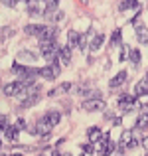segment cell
<instances>
[{
    "label": "cell",
    "instance_id": "6da1fadb",
    "mask_svg": "<svg viewBox=\"0 0 148 156\" xmlns=\"http://www.w3.org/2000/svg\"><path fill=\"white\" fill-rule=\"evenodd\" d=\"M59 73H61V63H59V61H55V63H51V65L40 67L38 75H40V77H44V79H48V81H53L57 75H59Z\"/></svg>",
    "mask_w": 148,
    "mask_h": 156
},
{
    "label": "cell",
    "instance_id": "7a4b0ae2",
    "mask_svg": "<svg viewBox=\"0 0 148 156\" xmlns=\"http://www.w3.org/2000/svg\"><path fill=\"white\" fill-rule=\"evenodd\" d=\"M26 85L22 83V81H12V83H6L2 87V93L6 97H14V95H24L26 93Z\"/></svg>",
    "mask_w": 148,
    "mask_h": 156
},
{
    "label": "cell",
    "instance_id": "3957f363",
    "mask_svg": "<svg viewBox=\"0 0 148 156\" xmlns=\"http://www.w3.org/2000/svg\"><path fill=\"white\" fill-rule=\"evenodd\" d=\"M36 61H38V55H36L34 51H28V50H22V51H18V55H16V63H20V65H34Z\"/></svg>",
    "mask_w": 148,
    "mask_h": 156
},
{
    "label": "cell",
    "instance_id": "277c9868",
    "mask_svg": "<svg viewBox=\"0 0 148 156\" xmlns=\"http://www.w3.org/2000/svg\"><path fill=\"white\" fill-rule=\"evenodd\" d=\"M57 36H59V28H57V26H46V30L42 32V36H40V44L55 42Z\"/></svg>",
    "mask_w": 148,
    "mask_h": 156
},
{
    "label": "cell",
    "instance_id": "5b68a950",
    "mask_svg": "<svg viewBox=\"0 0 148 156\" xmlns=\"http://www.w3.org/2000/svg\"><path fill=\"white\" fill-rule=\"evenodd\" d=\"M81 109H85L87 113H97V111H105V101L103 99H87L81 103Z\"/></svg>",
    "mask_w": 148,
    "mask_h": 156
},
{
    "label": "cell",
    "instance_id": "8992f818",
    "mask_svg": "<svg viewBox=\"0 0 148 156\" xmlns=\"http://www.w3.org/2000/svg\"><path fill=\"white\" fill-rule=\"evenodd\" d=\"M57 61H59L61 65H69L71 63V48L69 46H61L59 53H57Z\"/></svg>",
    "mask_w": 148,
    "mask_h": 156
},
{
    "label": "cell",
    "instance_id": "52a82bcc",
    "mask_svg": "<svg viewBox=\"0 0 148 156\" xmlns=\"http://www.w3.org/2000/svg\"><path fill=\"white\" fill-rule=\"evenodd\" d=\"M40 101V93H28L26 97H24L22 101H20V105H18V109H28V107H32V105H36Z\"/></svg>",
    "mask_w": 148,
    "mask_h": 156
},
{
    "label": "cell",
    "instance_id": "ba28073f",
    "mask_svg": "<svg viewBox=\"0 0 148 156\" xmlns=\"http://www.w3.org/2000/svg\"><path fill=\"white\" fill-rule=\"evenodd\" d=\"M36 126H38V134H40V136H44V138H48V136H49V133H51V125L48 122V119H46V117L40 119V121L36 122Z\"/></svg>",
    "mask_w": 148,
    "mask_h": 156
},
{
    "label": "cell",
    "instance_id": "9c48e42d",
    "mask_svg": "<svg viewBox=\"0 0 148 156\" xmlns=\"http://www.w3.org/2000/svg\"><path fill=\"white\" fill-rule=\"evenodd\" d=\"M57 10H59V4H57V2H48L46 8H44V12H42V16H44L46 20H49V22H51L53 16L57 14Z\"/></svg>",
    "mask_w": 148,
    "mask_h": 156
},
{
    "label": "cell",
    "instance_id": "30bf717a",
    "mask_svg": "<svg viewBox=\"0 0 148 156\" xmlns=\"http://www.w3.org/2000/svg\"><path fill=\"white\" fill-rule=\"evenodd\" d=\"M126 77H129V73H126V71H118L117 75H115L113 79L109 81V87H111V89H117V87H121V85L126 81Z\"/></svg>",
    "mask_w": 148,
    "mask_h": 156
},
{
    "label": "cell",
    "instance_id": "8fae6325",
    "mask_svg": "<svg viewBox=\"0 0 148 156\" xmlns=\"http://www.w3.org/2000/svg\"><path fill=\"white\" fill-rule=\"evenodd\" d=\"M44 30H46V26H42V24H28V26L24 28V32H26L28 36H36V38H40Z\"/></svg>",
    "mask_w": 148,
    "mask_h": 156
},
{
    "label": "cell",
    "instance_id": "7c38bea8",
    "mask_svg": "<svg viewBox=\"0 0 148 156\" xmlns=\"http://www.w3.org/2000/svg\"><path fill=\"white\" fill-rule=\"evenodd\" d=\"M144 95H148V79L144 77V79H140L136 83V87H134V97H144Z\"/></svg>",
    "mask_w": 148,
    "mask_h": 156
},
{
    "label": "cell",
    "instance_id": "4fadbf2b",
    "mask_svg": "<svg viewBox=\"0 0 148 156\" xmlns=\"http://www.w3.org/2000/svg\"><path fill=\"white\" fill-rule=\"evenodd\" d=\"M87 136H89V142H91V144H97V142H101L103 133H101L99 126H91V129L87 130Z\"/></svg>",
    "mask_w": 148,
    "mask_h": 156
},
{
    "label": "cell",
    "instance_id": "5bb4252c",
    "mask_svg": "<svg viewBox=\"0 0 148 156\" xmlns=\"http://www.w3.org/2000/svg\"><path fill=\"white\" fill-rule=\"evenodd\" d=\"M103 42H105V36H103V34L93 36L91 44H89V50H91V51H99V50L103 48Z\"/></svg>",
    "mask_w": 148,
    "mask_h": 156
},
{
    "label": "cell",
    "instance_id": "9a60e30c",
    "mask_svg": "<svg viewBox=\"0 0 148 156\" xmlns=\"http://www.w3.org/2000/svg\"><path fill=\"white\" fill-rule=\"evenodd\" d=\"M79 40H81L79 32H77V30H69V34H67V42H69V48H77V46H79Z\"/></svg>",
    "mask_w": 148,
    "mask_h": 156
},
{
    "label": "cell",
    "instance_id": "2e32d148",
    "mask_svg": "<svg viewBox=\"0 0 148 156\" xmlns=\"http://www.w3.org/2000/svg\"><path fill=\"white\" fill-rule=\"evenodd\" d=\"M44 117L48 119V122L51 126H55V125H59V121H61V115L57 113V111H49V113H46L44 115Z\"/></svg>",
    "mask_w": 148,
    "mask_h": 156
},
{
    "label": "cell",
    "instance_id": "e0dca14e",
    "mask_svg": "<svg viewBox=\"0 0 148 156\" xmlns=\"http://www.w3.org/2000/svg\"><path fill=\"white\" fill-rule=\"evenodd\" d=\"M136 40L140 44H148V30L144 26H136Z\"/></svg>",
    "mask_w": 148,
    "mask_h": 156
},
{
    "label": "cell",
    "instance_id": "ac0fdd59",
    "mask_svg": "<svg viewBox=\"0 0 148 156\" xmlns=\"http://www.w3.org/2000/svg\"><path fill=\"white\" fill-rule=\"evenodd\" d=\"M18 134H20V130L16 129L14 125H10L6 130H4V136H6L8 140H18Z\"/></svg>",
    "mask_w": 148,
    "mask_h": 156
},
{
    "label": "cell",
    "instance_id": "d6986e66",
    "mask_svg": "<svg viewBox=\"0 0 148 156\" xmlns=\"http://www.w3.org/2000/svg\"><path fill=\"white\" fill-rule=\"evenodd\" d=\"M69 89H71V83H67V81H65V83H61L59 87L51 89V91H49V97H55V95H59V93H67Z\"/></svg>",
    "mask_w": 148,
    "mask_h": 156
},
{
    "label": "cell",
    "instance_id": "ffe728a7",
    "mask_svg": "<svg viewBox=\"0 0 148 156\" xmlns=\"http://www.w3.org/2000/svg\"><path fill=\"white\" fill-rule=\"evenodd\" d=\"M111 46H117V48L122 46V32L121 30L113 32V36H111Z\"/></svg>",
    "mask_w": 148,
    "mask_h": 156
},
{
    "label": "cell",
    "instance_id": "44dd1931",
    "mask_svg": "<svg viewBox=\"0 0 148 156\" xmlns=\"http://www.w3.org/2000/svg\"><path fill=\"white\" fill-rule=\"evenodd\" d=\"M129 59L132 61L134 67H138V63H140V51L134 48V50H129Z\"/></svg>",
    "mask_w": 148,
    "mask_h": 156
},
{
    "label": "cell",
    "instance_id": "7402d4cb",
    "mask_svg": "<svg viewBox=\"0 0 148 156\" xmlns=\"http://www.w3.org/2000/svg\"><path fill=\"white\" fill-rule=\"evenodd\" d=\"M140 4L138 2H134V0H125V2H121L118 4V10L121 12H125V10H129V8H138Z\"/></svg>",
    "mask_w": 148,
    "mask_h": 156
},
{
    "label": "cell",
    "instance_id": "603a6c76",
    "mask_svg": "<svg viewBox=\"0 0 148 156\" xmlns=\"http://www.w3.org/2000/svg\"><path fill=\"white\" fill-rule=\"evenodd\" d=\"M26 6H28V14H30V16L42 14V12H40V4L38 2H26Z\"/></svg>",
    "mask_w": 148,
    "mask_h": 156
},
{
    "label": "cell",
    "instance_id": "cb8c5ba5",
    "mask_svg": "<svg viewBox=\"0 0 148 156\" xmlns=\"http://www.w3.org/2000/svg\"><path fill=\"white\" fill-rule=\"evenodd\" d=\"M89 36H91V32H87V34H83V36H81V40H79V46H77L81 51H85V50H87V38H89Z\"/></svg>",
    "mask_w": 148,
    "mask_h": 156
},
{
    "label": "cell",
    "instance_id": "d4e9b609",
    "mask_svg": "<svg viewBox=\"0 0 148 156\" xmlns=\"http://www.w3.org/2000/svg\"><path fill=\"white\" fill-rule=\"evenodd\" d=\"M148 126V115H140V119L136 121V129H146Z\"/></svg>",
    "mask_w": 148,
    "mask_h": 156
},
{
    "label": "cell",
    "instance_id": "484cf974",
    "mask_svg": "<svg viewBox=\"0 0 148 156\" xmlns=\"http://www.w3.org/2000/svg\"><path fill=\"white\" fill-rule=\"evenodd\" d=\"M132 140V133H130V130H125V133H122V136H121V144H129V142Z\"/></svg>",
    "mask_w": 148,
    "mask_h": 156
},
{
    "label": "cell",
    "instance_id": "4316f807",
    "mask_svg": "<svg viewBox=\"0 0 148 156\" xmlns=\"http://www.w3.org/2000/svg\"><path fill=\"white\" fill-rule=\"evenodd\" d=\"M81 150H83V152H87V154H93V152H95V144L87 142V144H83V146H81Z\"/></svg>",
    "mask_w": 148,
    "mask_h": 156
},
{
    "label": "cell",
    "instance_id": "83f0119b",
    "mask_svg": "<svg viewBox=\"0 0 148 156\" xmlns=\"http://www.w3.org/2000/svg\"><path fill=\"white\" fill-rule=\"evenodd\" d=\"M8 122V119H6V115H0V130H6L10 125H6Z\"/></svg>",
    "mask_w": 148,
    "mask_h": 156
},
{
    "label": "cell",
    "instance_id": "f1b7e54d",
    "mask_svg": "<svg viewBox=\"0 0 148 156\" xmlns=\"http://www.w3.org/2000/svg\"><path fill=\"white\" fill-rule=\"evenodd\" d=\"M14 126L18 130H26V121H24V119H18V121L14 122Z\"/></svg>",
    "mask_w": 148,
    "mask_h": 156
},
{
    "label": "cell",
    "instance_id": "f546056e",
    "mask_svg": "<svg viewBox=\"0 0 148 156\" xmlns=\"http://www.w3.org/2000/svg\"><path fill=\"white\" fill-rule=\"evenodd\" d=\"M63 18H65V12H63V10H57V14L53 16V20H51V22H61Z\"/></svg>",
    "mask_w": 148,
    "mask_h": 156
},
{
    "label": "cell",
    "instance_id": "4dcf8cb0",
    "mask_svg": "<svg viewBox=\"0 0 148 156\" xmlns=\"http://www.w3.org/2000/svg\"><path fill=\"white\" fill-rule=\"evenodd\" d=\"M136 146H140V140H136V138H132V140L126 144V150H132V148H136Z\"/></svg>",
    "mask_w": 148,
    "mask_h": 156
},
{
    "label": "cell",
    "instance_id": "1f68e13d",
    "mask_svg": "<svg viewBox=\"0 0 148 156\" xmlns=\"http://www.w3.org/2000/svg\"><path fill=\"white\" fill-rule=\"evenodd\" d=\"M26 133L28 134H38V126H36V125H28L26 126Z\"/></svg>",
    "mask_w": 148,
    "mask_h": 156
},
{
    "label": "cell",
    "instance_id": "d6a6232c",
    "mask_svg": "<svg viewBox=\"0 0 148 156\" xmlns=\"http://www.w3.org/2000/svg\"><path fill=\"white\" fill-rule=\"evenodd\" d=\"M140 113H142V115H148V101L140 105Z\"/></svg>",
    "mask_w": 148,
    "mask_h": 156
},
{
    "label": "cell",
    "instance_id": "836d02e7",
    "mask_svg": "<svg viewBox=\"0 0 148 156\" xmlns=\"http://www.w3.org/2000/svg\"><path fill=\"white\" fill-rule=\"evenodd\" d=\"M140 146H142L144 150H148V136H144V138L140 140Z\"/></svg>",
    "mask_w": 148,
    "mask_h": 156
},
{
    "label": "cell",
    "instance_id": "e575fe53",
    "mask_svg": "<svg viewBox=\"0 0 148 156\" xmlns=\"http://www.w3.org/2000/svg\"><path fill=\"white\" fill-rule=\"evenodd\" d=\"M121 122H122V119H121V117H115V119H113V126H118Z\"/></svg>",
    "mask_w": 148,
    "mask_h": 156
},
{
    "label": "cell",
    "instance_id": "d590c367",
    "mask_svg": "<svg viewBox=\"0 0 148 156\" xmlns=\"http://www.w3.org/2000/svg\"><path fill=\"white\" fill-rule=\"evenodd\" d=\"M2 4H4L6 8H14V6H16V2H8V0H6V2H2Z\"/></svg>",
    "mask_w": 148,
    "mask_h": 156
},
{
    "label": "cell",
    "instance_id": "8d00e7d4",
    "mask_svg": "<svg viewBox=\"0 0 148 156\" xmlns=\"http://www.w3.org/2000/svg\"><path fill=\"white\" fill-rule=\"evenodd\" d=\"M105 119H111V121H113L115 117H113V113H111V111H107V113H105Z\"/></svg>",
    "mask_w": 148,
    "mask_h": 156
},
{
    "label": "cell",
    "instance_id": "74e56055",
    "mask_svg": "<svg viewBox=\"0 0 148 156\" xmlns=\"http://www.w3.org/2000/svg\"><path fill=\"white\" fill-rule=\"evenodd\" d=\"M10 156H22V154H20V152H18V154H16V152H14V154H10Z\"/></svg>",
    "mask_w": 148,
    "mask_h": 156
},
{
    "label": "cell",
    "instance_id": "f35d334b",
    "mask_svg": "<svg viewBox=\"0 0 148 156\" xmlns=\"http://www.w3.org/2000/svg\"><path fill=\"white\" fill-rule=\"evenodd\" d=\"M0 150H2V138H0Z\"/></svg>",
    "mask_w": 148,
    "mask_h": 156
},
{
    "label": "cell",
    "instance_id": "ab89813d",
    "mask_svg": "<svg viewBox=\"0 0 148 156\" xmlns=\"http://www.w3.org/2000/svg\"><path fill=\"white\" fill-rule=\"evenodd\" d=\"M61 156H71V154H67V152H65V154H61Z\"/></svg>",
    "mask_w": 148,
    "mask_h": 156
},
{
    "label": "cell",
    "instance_id": "60d3db41",
    "mask_svg": "<svg viewBox=\"0 0 148 156\" xmlns=\"http://www.w3.org/2000/svg\"><path fill=\"white\" fill-rule=\"evenodd\" d=\"M115 156H122V154H118V152H117V154H115Z\"/></svg>",
    "mask_w": 148,
    "mask_h": 156
},
{
    "label": "cell",
    "instance_id": "b9f144b4",
    "mask_svg": "<svg viewBox=\"0 0 148 156\" xmlns=\"http://www.w3.org/2000/svg\"><path fill=\"white\" fill-rule=\"evenodd\" d=\"M146 79H148V75H146Z\"/></svg>",
    "mask_w": 148,
    "mask_h": 156
},
{
    "label": "cell",
    "instance_id": "7bdbcfd3",
    "mask_svg": "<svg viewBox=\"0 0 148 156\" xmlns=\"http://www.w3.org/2000/svg\"><path fill=\"white\" fill-rule=\"evenodd\" d=\"M81 156H83V154H81Z\"/></svg>",
    "mask_w": 148,
    "mask_h": 156
},
{
    "label": "cell",
    "instance_id": "ee69618b",
    "mask_svg": "<svg viewBox=\"0 0 148 156\" xmlns=\"http://www.w3.org/2000/svg\"><path fill=\"white\" fill-rule=\"evenodd\" d=\"M146 156H148V154H146Z\"/></svg>",
    "mask_w": 148,
    "mask_h": 156
}]
</instances>
